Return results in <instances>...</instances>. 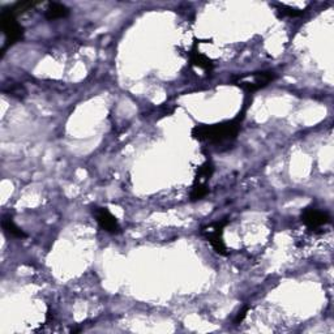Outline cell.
Segmentation results:
<instances>
[{
	"label": "cell",
	"instance_id": "obj_15",
	"mask_svg": "<svg viewBox=\"0 0 334 334\" xmlns=\"http://www.w3.org/2000/svg\"><path fill=\"white\" fill-rule=\"evenodd\" d=\"M248 309H249V307H244V308H243L242 311H239V314H238V316H236V319L234 320V323H235V325H238V324H240L243 321V320L245 319V316H247Z\"/></svg>",
	"mask_w": 334,
	"mask_h": 334
},
{
	"label": "cell",
	"instance_id": "obj_7",
	"mask_svg": "<svg viewBox=\"0 0 334 334\" xmlns=\"http://www.w3.org/2000/svg\"><path fill=\"white\" fill-rule=\"evenodd\" d=\"M191 63L195 67H197V68L205 71V72H211L212 69H213V61L207 58L206 55L197 51L196 49H193L192 52H191Z\"/></svg>",
	"mask_w": 334,
	"mask_h": 334
},
{
	"label": "cell",
	"instance_id": "obj_5",
	"mask_svg": "<svg viewBox=\"0 0 334 334\" xmlns=\"http://www.w3.org/2000/svg\"><path fill=\"white\" fill-rule=\"evenodd\" d=\"M93 214H94L95 219H97L102 230L107 231L110 234L120 233V225H119L118 219L107 207L94 206L93 207Z\"/></svg>",
	"mask_w": 334,
	"mask_h": 334
},
{
	"label": "cell",
	"instance_id": "obj_12",
	"mask_svg": "<svg viewBox=\"0 0 334 334\" xmlns=\"http://www.w3.org/2000/svg\"><path fill=\"white\" fill-rule=\"evenodd\" d=\"M35 6H37V3H35V2H18V3H16L11 9L16 15V13H21V12L29 11V9L34 8Z\"/></svg>",
	"mask_w": 334,
	"mask_h": 334
},
{
	"label": "cell",
	"instance_id": "obj_13",
	"mask_svg": "<svg viewBox=\"0 0 334 334\" xmlns=\"http://www.w3.org/2000/svg\"><path fill=\"white\" fill-rule=\"evenodd\" d=\"M278 6V9L282 13V16H288V17H297V16L303 15L304 11H299V9L291 8V7L285 6V4H277Z\"/></svg>",
	"mask_w": 334,
	"mask_h": 334
},
{
	"label": "cell",
	"instance_id": "obj_3",
	"mask_svg": "<svg viewBox=\"0 0 334 334\" xmlns=\"http://www.w3.org/2000/svg\"><path fill=\"white\" fill-rule=\"evenodd\" d=\"M0 25H2V29H3L4 35H6L7 46H9V45L12 46L20 39H23L24 28L16 21V15L12 9L2 12Z\"/></svg>",
	"mask_w": 334,
	"mask_h": 334
},
{
	"label": "cell",
	"instance_id": "obj_4",
	"mask_svg": "<svg viewBox=\"0 0 334 334\" xmlns=\"http://www.w3.org/2000/svg\"><path fill=\"white\" fill-rule=\"evenodd\" d=\"M227 225V221L223 222H216L212 225L206 226L202 228V236L207 242L211 243V245L213 247V249L216 251L217 254L226 256L227 255V248H226L225 242H223V227Z\"/></svg>",
	"mask_w": 334,
	"mask_h": 334
},
{
	"label": "cell",
	"instance_id": "obj_14",
	"mask_svg": "<svg viewBox=\"0 0 334 334\" xmlns=\"http://www.w3.org/2000/svg\"><path fill=\"white\" fill-rule=\"evenodd\" d=\"M9 93H11L12 95H18V97H21V95H24L25 90H24V88L21 87V85H16V84H13L11 89H9Z\"/></svg>",
	"mask_w": 334,
	"mask_h": 334
},
{
	"label": "cell",
	"instance_id": "obj_6",
	"mask_svg": "<svg viewBox=\"0 0 334 334\" xmlns=\"http://www.w3.org/2000/svg\"><path fill=\"white\" fill-rule=\"evenodd\" d=\"M302 222L311 230H317V228L328 225L330 222V217L321 211L307 207L302 212Z\"/></svg>",
	"mask_w": 334,
	"mask_h": 334
},
{
	"label": "cell",
	"instance_id": "obj_9",
	"mask_svg": "<svg viewBox=\"0 0 334 334\" xmlns=\"http://www.w3.org/2000/svg\"><path fill=\"white\" fill-rule=\"evenodd\" d=\"M2 226H3V230L6 231L9 236H13V238H17V239L26 238V234L16 225L15 222L12 221L11 217H4L3 221H2Z\"/></svg>",
	"mask_w": 334,
	"mask_h": 334
},
{
	"label": "cell",
	"instance_id": "obj_8",
	"mask_svg": "<svg viewBox=\"0 0 334 334\" xmlns=\"http://www.w3.org/2000/svg\"><path fill=\"white\" fill-rule=\"evenodd\" d=\"M69 15V11L64 4L60 3H50L47 7L45 16L47 20H58V18H64Z\"/></svg>",
	"mask_w": 334,
	"mask_h": 334
},
{
	"label": "cell",
	"instance_id": "obj_10",
	"mask_svg": "<svg viewBox=\"0 0 334 334\" xmlns=\"http://www.w3.org/2000/svg\"><path fill=\"white\" fill-rule=\"evenodd\" d=\"M213 173H214L213 163H212L211 161H206L205 163H202L201 166L197 169L196 180H195V183H206L207 180L212 178Z\"/></svg>",
	"mask_w": 334,
	"mask_h": 334
},
{
	"label": "cell",
	"instance_id": "obj_1",
	"mask_svg": "<svg viewBox=\"0 0 334 334\" xmlns=\"http://www.w3.org/2000/svg\"><path fill=\"white\" fill-rule=\"evenodd\" d=\"M240 130L239 118L233 119V120H226L217 124H202L196 126L192 130V136L196 140L202 142H209V144H223V142L233 141L236 138Z\"/></svg>",
	"mask_w": 334,
	"mask_h": 334
},
{
	"label": "cell",
	"instance_id": "obj_2",
	"mask_svg": "<svg viewBox=\"0 0 334 334\" xmlns=\"http://www.w3.org/2000/svg\"><path fill=\"white\" fill-rule=\"evenodd\" d=\"M276 78V75L273 72H254L248 73V75H243L236 77L234 80V82L238 87L242 88L244 92L247 93H254L256 90L265 88L268 84H270L272 81Z\"/></svg>",
	"mask_w": 334,
	"mask_h": 334
},
{
	"label": "cell",
	"instance_id": "obj_11",
	"mask_svg": "<svg viewBox=\"0 0 334 334\" xmlns=\"http://www.w3.org/2000/svg\"><path fill=\"white\" fill-rule=\"evenodd\" d=\"M207 193H209V188H207L206 183H195L190 193L191 201H197V200L204 199Z\"/></svg>",
	"mask_w": 334,
	"mask_h": 334
}]
</instances>
